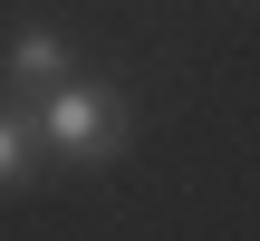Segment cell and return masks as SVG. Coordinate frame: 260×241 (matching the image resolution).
<instances>
[{"label":"cell","instance_id":"6da1fadb","mask_svg":"<svg viewBox=\"0 0 260 241\" xmlns=\"http://www.w3.org/2000/svg\"><path fill=\"white\" fill-rule=\"evenodd\" d=\"M29 135H39V155L87 164V155H106V145H116V97H106V87H87V77H58V87H39V97H29Z\"/></svg>","mask_w":260,"mask_h":241},{"label":"cell","instance_id":"7a4b0ae2","mask_svg":"<svg viewBox=\"0 0 260 241\" xmlns=\"http://www.w3.org/2000/svg\"><path fill=\"white\" fill-rule=\"evenodd\" d=\"M0 77L19 87V97H39V87H58V77H77V48H68V29H48V19H29L10 48H0Z\"/></svg>","mask_w":260,"mask_h":241},{"label":"cell","instance_id":"3957f363","mask_svg":"<svg viewBox=\"0 0 260 241\" xmlns=\"http://www.w3.org/2000/svg\"><path fill=\"white\" fill-rule=\"evenodd\" d=\"M29 164H39V135H29V116H0V193H10V184H29Z\"/></svg>","mask_w":260,"mask_h":241}]
</instances>
